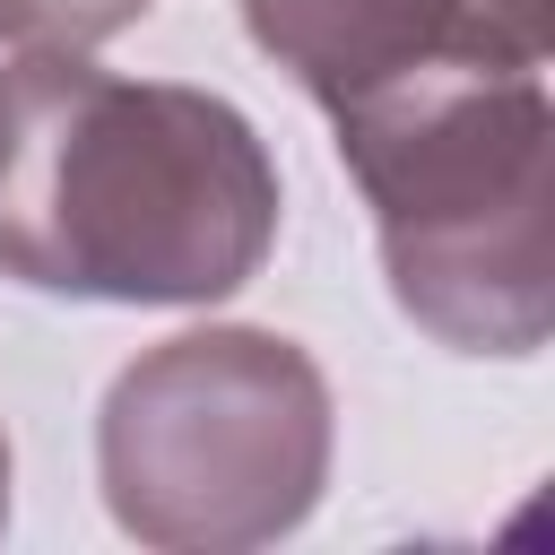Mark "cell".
<instances>
[{
    "mask_svg": "<svg viewBox=\"0 0 555 555\" xmlns=\"http://www.w3.org/2000/svg\"><path fill=\"white\" fill-rule=\"evenodd\" d=\"M330 460L321 373L260 330L173 338L113 382L104 486L156 546H251L304 520Z\"/></svg>",
    "mask_w": 555,
    "mask_h": 555,
    "instance_id": "cell-3",
    "label": "cell"
},
{
    "mask_svg": "<svg viewBox=\"0 0 555 555\" xmlns=\"http://www.w3.org/2000/svg\"><path fill=\"white\" fill-rule=\"evenodd\" d=\"M269 243L278 165L225 95L78 52L0 69V278L87 304H217Z\"/></svg>",
    "mask_w": 555,
    "mask_h": 555,
    "instance_id": "cell-1",
    "label": "cell"
},
{
    "mask_svg": "<svg viewBox=\"0 0 555 555\" xmlns=\"http://www.w3.org/2000/svg\"><path fill=\"white\" fill-rule=\"evenodd\" d=\"M147 0H0V43L17 52H87L121 35Z\"/></svg>",
    "mask_w": 555,
    "mask_h": 555,
    "instance_id": "cell-5",
    "label": "cell"
},
{
    "mask_svg": "<svg viewBox=\"0 0 555 555\" xmlns=\"http://www.w3.org/2000/svg\"><path fill=\"white\" fill-rule=\"evenodd\" d=\"M338 113V156L382 225V269L408 321L477 356L546 338V87L538 52L477 43L416 61Z\"/></svg>",
    "mask_w": 555,
    "mask_h": 555,
    "instance_id": "cell-2",
    "label": "cell"
},
{
    "mask_svg": "<svg viewBox=\"0 0 555 555\" xmlns=\"http://www.w3.org/2000/svg\"><path fill=\"white\" fill-rule=\"evenodd\" d=\"M0 512H9V442H0Z\"/></svg>",
    "mask_w": 555,
    "mask_h": 555,
    "instance_id": "cell-6",
    "label": "cell"
},
{
    "mask_svg": "<svg viewBox=\"0 0 555 555\" xmlns=\"http://www.w3.org/2000/svg\"><path fill=\"white\" fill-rule=\"evenodd\" d=\"M243 26L321 104H347L442 52L520 43L512 26L486 17V0H243ZM520 52H538V43H520Z\"/></svg>",
    "mask_w": 555,
    "mask_h": 555,
    "instance_id": "cell-4",
    "label": "cell"
}]
</instances>
